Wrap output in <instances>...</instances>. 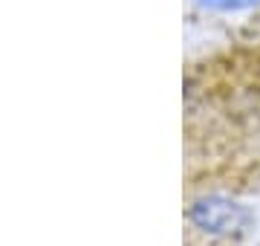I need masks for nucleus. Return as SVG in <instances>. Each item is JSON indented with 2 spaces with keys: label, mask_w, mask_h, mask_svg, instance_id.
<instances>
[{
  "label": "nucleus",
  "mask_w": 260,
  "mask_h": 246,
  "mask_svg": "<svg viewBox=\"0 0 260 246\" xmlns=\"http://www.w3.org/2000/svg\"><path fill=\"white\" fill-rule=\"evenodd\" d=\"M246 220H249V214L229 200H205L194 208V223L208 232H234Z\"/></svg>",
  "instance_id": "nucleus-1"
},
{
  "label": "nucleus",
  "mask_w": 260,
  "mask_h": 246,
  "mask_svg": "<svg viewBox=\"0 0 260 246\" xmlns=\"http://www.w3.org/2000/svg\"><path fill=\"white\" fill-rule=\"evenodd\" d=\"M208 9H220V12H237V9H249V6H257L260 0H200Z\"/></svg>",
  "instance_id": "nucleus-2"
}]
</instances>
